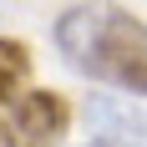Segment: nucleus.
Returning a JSON list of instances; mask_svg holds the SVG:
<instances>
[{
  "mask_svg": "<svg viewBox=\"0 0 147 147\" xmlns=\"http://www.w3.org/2000/svg\"><path fill=\"white\" fill-rule=\"evenodd\" d=\"M56 46L81 76L147 96V26L117 5H71L56 20Z\"/></svg>",
  "mask_w": 147,
  "mask_h": 147,
  "instance_id": "nucleus-1",
  "label": "nucleus"
},
{
  "mask_svg": "<svg viewBox=\"0 0 147 147\" xmlns=\"http://www.w3.org/2000/svg\"><path fill=\"white\" fill-rule=\"evenodd\" d=\"M5 122L20 147H56L71 127V107L61 91H20L5 112Z\"/></svg>",
  "mask_w": 147,
  "mask_h": 147,
  "instance_id": "nucleus-2",
  "label": "nucleus"
},
{
  "mask_svg": "<svg viewBox=\"0 0 147 147\" xmlns=\"http://www.w3.org/2000/svg\"><path fill=\"white\" fill-rule=\"evenodd\" d=\"M91 137L96 142H127V147H147V107H137L132 96H91L81 107Z\"/></svg>",
  "mask_w": 147,
  "mask_h": 147,
  "instance_id": "nucleus-3",
  "label": "nucleus"
},
{
  "mask_svg": "<svg viewBox=\"0 0 147 147\" xmlns=\"http://www.w3.org/2000/svg\"><path fill=\"white\" fill-rule=\"evenodd\" d=\"M26 76H30V46H26V41H10V36H0V107L20 96Z\"/></svg>",
  "mask_w": 147,
  "mask_h": 147,
  "instance_id": "nucleus-4",
  "label": "nucleus"
},
{
  "mask_svg": "<svg viewBox=\"0 0 147 147\" xmlns=\"http://www.w3.org/2000/svg\"><path fill=\"white\" fill-rule=\"evenodd\" d=\"M0 147H20V142H15V132H10V122H5V112H0Z\"/></svg>",
  "mask_w": 147,
  "mask_h": 147,
  "instance_id": "nucleus-5",
  "label": "nucleus"
},
{
  "mask_svg": "<svg viewBox=\"0 0 147 147\" xmlns=\"http://www.w3.org/2000/svg\"><path fill=\"white\" fill-rule=\"evenodd\" d=\"M81 147H127V142H96V137H91V142H81Z\"/></svg>",
  "mask_w": 147,
  "mask_h": 147,
  "instance_id": "nucleus-6",
  "label": "nucleus"
}]
</instances>
